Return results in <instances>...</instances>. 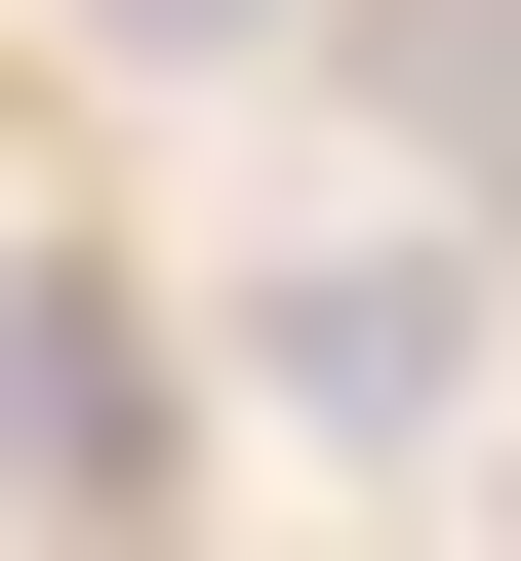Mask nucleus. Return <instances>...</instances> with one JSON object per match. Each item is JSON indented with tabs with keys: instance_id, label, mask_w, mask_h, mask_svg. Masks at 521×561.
I'll list each match as a JSON object with an SVG mask.
<instances>
[{
	"instance_id": "f257e3e1",
	"label": "nucleus",
	"mask_w": 521,
	"mask_h": 561,
	"mask_svg": "<svg viewBox=\"0 0 521 561\" xmlns=\"http://www.w3.org/2000/svg\"><path fill=\"white\" fill-rule=\"evenodd\" d=\"M241 362L321 401V442H441V401H482V280H441V241H321V280L241 321Z\"/></svg>"
},
{
	"instance_id": "f03ea898",
	"label": "nucleus",
	"mask_w": 521,
	"mask_h": 561,
	"mask_svg": "<svg viewBox=\"0 0 521 561\" xmlns=\"http://www.w3.org/2000/svg\"><path fill=\"white\" fill-rule=\"evenodd\" d=\"M121 442H161V362H121L81 280H0V481H121Z\"/></svg>"
},
{
	"instance_id": "7ed1b4c3",
	"label": "nucleus",
	"mask_w": 521,
	"mask_h": 561,
	"mask_svg": "<svg viewBox=\"0 0 521 561\" xmlns=\"http://www.w3.org/2000/svg\"><path fill=\"white\" fill-rule=\"evenodd\" d=\"M121 41H241V0H121Z\"/></svg>"
}]
</instances>
